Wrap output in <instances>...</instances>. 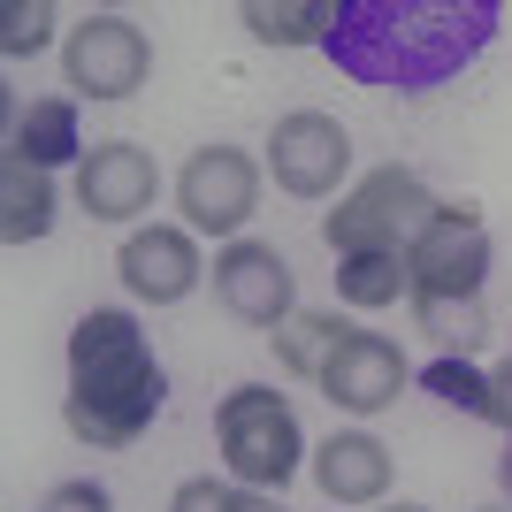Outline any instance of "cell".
Listing matches in <instances>:
<instances>
[{
    "label": "cell",
    "mask_w": 512,
    "mask_h": 512,
    "mask_svg": "<svg viewBox=\"0 0 512 512\" xmlns=\"http://www.w3.org/2000/svg\"><path fill=\"white\" fill-rule=\"evenodd\" d=\"M176 207H184V230L199 237H230L253 222L260 207V161L245 146H199L184 169H176Z\"/></svg>",
    "instance_id": "6"
},
{
    "label": "cell",
    "mask_w": 512,
    "mask_h": 512,
    "mask_svg": "<svg viewBox=\"0 0 512 512\" xmlns=\"http://www.w3.org/2000/svg\"><path fill=\"white\" fill-rule=\"evenodd\" d=\"M497 482H505V497H512V436H505V451H497Z\"/></svg>",
    "instance_id": "26"
},
{
    "label": "cell",
    "mask_w": 512,
    "mask_h": 512,
    "mask_svg": "<svg viewBox=\"0 0 512 512\" xmlns=\"http://www.w3.org/2000/svg\"><path fill=\"white\" fill-rule=\"evenodd\" d=\"M490 383H497V398H505V413H512V352L497 360V375H490Z\"/></svg>",
    "instance_id": "25"
},
{
    "label": "cell",
    "mask_w": 512,
    "mask_h": 512,
    "mask_svg": "<svg viewBox=\"0 0 512 512\" xmlns=\"http://www.w3.org/2000/svg\"><path fill=\"white\" fill-rule=\"evenodd\" d=\"M169 512H230V490H222L214 474H192V482H176Z\"/></svg>",
    "instance_id": "22"
},
{
    "label": "cell",
    "mask_w": 512,
    "mask_h": 512,
    "mask_svg": "<svg viewBox=\"0 0 512 512\" xmlns=\"http://www.w3.org/2000/svg\"><path fill=\"white\" fill-rule=\"evenodd\" d=\"M390 512H428V505H390Z\"/></svg>",
    "instance_id": "27"
},
{
    "label": "cell",
    "mask_w": 512,
    "mask_h": 512,
    "mask_svg": "<svg viewBox=\"0 0 512 512\" xmlns=\"http://www.w3.org/2000/svg\"><path fill=\"white\" fill-rule=\"evenodd\" d=\"M413 321H421L428 337L444 344L451 360H467L474 344L490 337V314H482V299H413Z\"/></svg>",
    "instance_id": "20"
},
{
    "label": "cell",
    "mask_w": 512,
    "mask_h": 512,
    "mask_svg": "<svg viewBox=\"0 0 512 512\" xmlns=\"http://www.w3.org/2000/svg\"><path fill=\"white\" fill-rule=\"evenodd\" d=\"M8 161H31V169L85 161V138H77V100H31V107H16V146H8Z\"/></svg>",
    "instance_id": "14"
},
{
    "label": "cell",
    "mask_w": 512,
    "mask_h": 512,
    "mask_svg": "<svg viewBox=\"0 0 512 512\" xmlns=\"http://www.w3.org/2000/svg\"><path fill=\"white\" fill-rule=\"evenodd\" d=\"M39 512H115V497H107L100 482H62V490H46Z\"/></svg>",
    "instance_id": "23"
},
{
    "label": "cell",
    "mask_w": 512,
    "mask_h": 512,
    "mask_svg": "<svg viewBox=\"0 0 512 512\" xmlns=\"http://www.w3.org/2000/svg\"><path fill=\"white\" fill-rule=\"evenodd\" d=\"M161 406H169V375L153 360L146 329L123 306H92L69 329V398H62L69 436L92 451H130Z\"/></svg>",
    "instance_id": "2"
},
{
    "label": "cell",
    "mask_w": 512,
    "mask_h": 512,
    "mask_svg": "<svg viewBox=\"0 0 512 512\" xmlns=\"http://www.w3.org/2000/svg\"><path fill=\"white\" fill-rule=\"evenodd\" d=\"M497 0H337L321 54L375 92H436L497 39Z\"/></svg>",
    "instance_id": "1"
},
{
    "label": "cell",
    "mask_w": 512,
    "mask_h": 512,
    "mask_svg": "<svg viewBox=\"0 0 512 512\" xmlns=\"http://www.w3.org/2000/svg\"><path fill=\"white\" fill-rule=\"evenodd\" d=\"M237 23L253 31V39H268V46H321L329 39V23H337V0H245L237 8Z\"/></svg>",
    "instance_id": "16"
},
{
    "label": "cell",
    "mask_w": 512,
    "mask_h": 512,
    "mask_svg": "<svg viewBox=\"0 0 512 512\" xmlns=\"http://www.w3.org/2000/svg\"><path fill=\"white\" fill-rule=\"evenodd\" d=\"M337 291L344 306H398L413 299V268L406 253H360V260H337Z\"/></svg>",
    "instance_id": "18"
},
{
    "label": "cell",
    "mask_w": 512,
    "mask_h": 512,
    "mask_svg": "<svg viewBox=\"0 0 512 512\" xmlns=\"http://www.w3.org/2000/svg\"><path fill=\"white\" fill-rule=\"evenodd\" d=\"M352 337L337 314H291L276 329V360L291 367V375H306V383H321V367H329V352Z\"/></svg>",
    "instance_id": "19"
},
{
    "label": "cell",
    "mask_w": 512,
    "mask_h": 512,
    "mask_svg": "<svg viewBox=\"0 0 512 512\" xmlns=\"http://www.w3.org/2000/svg\"><path fill=\"white\" fill-rule=\"evenodd\" d=\"M54 39V8H46V0H8V8H0V54H39V46Z\"/></svg>",
    "instance_id": "21"
},
{
    "label": "cell",
    "mask_w": 512,
    "mask_h": 512,
    "mask_svg": "<svg viewBox=\"0 0 512 512\" xmlns=\"http://www.w3.org/2000/svg\"><path fill=\"white\" fill-rule=\"evenodd\" d=\"M436 207L444 199L428 192L413 169H367L360 184H352V199H337V207L321 214V237H329V253L337 260H360V253H413V237L436 222Z\"/></svg>",
    "instance_id": "3"
},
{
    "label": "cell",
    "mask_w": 512,
    "mask_h": 512,
    "mask_svg": "<svg viewBox=\"0 0 512 512\" xmlns=\"http://www.w3.org/2000/svg\"><path fill=\"white\" fill-rule=\"evenodd\" d=\"M314 482L329 505H383L390 497V451L367 428H337L329 444H314Z\"/></svg>",
    "instance_id": "13"
},
{
    "label": "cell",
    "mask_w": 512,
    "mask_h": 512,
    "mask_svg": "<svg viewBox=\"0 0 512 512\" xmlns=\"http://www.w3.org/2000/svg\"><path fill=\"white\" fill-rule=\"evenodd\" d=\"M54 230V176L31 169V161H8L0 169V237L8 245H31V237Z\"/></svg>",
    "instance_id": "15"
},
{
    "label": "cell",
    "mask_w": 512,
    "mask_h": 512,
    "mask_svg": "<svg viewBox=\"0 0 512 512\" xmlns=\"http://www.w3.org/2000/svg\"><path fill=\"white\" fill-rule=\"evenodd\" d=\"M421 390H428V398H444V406H459V413H474V421H490V428H505V436H512V413H505V398H497V383L482 375V367H467V360H451V352H444V360H436V367L421 375Z\"/></svg>",
    "instance_id": "17"
},
{
    "label": "cell",
    "mask_w": 512,
    "mask_h": 512,
    "mask_svg": "<svg viewBox=\"0 0 512 512\" xmlns=\"http://www.w3.org/2000/svg\"><path fill=\"white\" fill-rule=\"evenodd\" d=\"M214 306H222L230 321H245V329H268V337H276L283 321L299 314L291 260H283L276 245H260V237L222 245V260H214Z\"/></svg>",
    "instance_id": "9"
},
{
    "label": "cell",
    "mask_w": 512,
    "mask_h": 512,
    "mask_svg": "<svg viewBox=\"0 0 512 512\" xmlns=\"http://www.w3.org/2000/svg\"><path fill=\"white\" fill-rule=\"evenodd\" d=\"M230 512H283L268 490H230Z\"/></svg>",
    "instance_id": "24"
},
{
    "label": "cell",
    "mask_w": 512,
    "mask_h": 512,
    "mask_svg": "<svg viewBox=\"0 0 512 512\" xmlns=\"http://www.w3.org/2000/svg\"><path fill=\"white\" fill-rule=\"evenodd\" d=\"M406 268H413V299H482V276H490V230H482L474 199L436 207V222L413 237Z\"/></svg>",
    "instance_id": "7"
},
{
    "label": "cell",
    "mask_w": 512,
    "mask_h": 512,
    "mask_svg": "<svg viewBox=\"0 0 512 512\" xmlns=\"http://www.w3.org/2000/svg\"><path fill=\"white\" fill-rule=\"evenodd\" d=\"M62 77L77 85V100H130L153 77V39L130 16L100 8V16L69 23L62 39Z\"/></svg>",
    "instance_id": "5"
},
{
    "label": "cell",
    "mask_w": 512,
    "mask_h": 512,
    "mask_svg": "<svg viewBox=\"0 0 512 512\" xmlns=\"http://www.w3.org/2000/svg\"><path fill=\"white\" fill-rule=\"evenodd\" d=\"M406 352L390 337H375V329H352V337L329 352V367H321V398L344 413H383L398 390H406Z\"/></svg>",
    "instance_id": "11"
},
{
    "label": "cell",
    "mask_w": 512,
    "mask_h": 512,
    "mask_svg": "<svg viewBox=\"0 0 512 512\" xmlns=\"http://www.w3.org/2000/svg\"><path fill=\"white\" fill-rule=\"evenodd\" d=\"M214 444H222V467L245 482V490H283L299 474V413L283 390H260V383H237L222 406H214Z\"/></svg>",
    "instance_id": "4"
},
{
    "label": "cell",
    "mask_w": 512,
    "mask_h": 512,
    "mask_svg": "<svg viewBox=\"0 0 512 512\" xmlns=\"http://www.w3.org/2000/svg\"><path fill=\"white\" fill-rule=\"evenodd\" d=\"M268 169L291 199H329L352 176V130L337 115H321V107H291L268 130Z\"/></svg>",
    "instance_id": "8"
},
{
    "label": "cell",
    "mask_w": 512,
    "mask_h": 512,
    "mask_svg": "<svg viewBox=\"0 0 512 512\" xmlns=\"http://www.w3.org/2000/svg\"><path fill=\"white\" fill-rule=\"evenodd\" d=\"M199 245L192 230H130L123 237V253H115V276H123L130 299H146V306H176V299H192L199 291Z\"/></svg>",
    "instance_id": "12"
},
{
    "label": "cell",
    "mask_w": 512,
    "mask_h": 512,
    "mask_svg": "<svg viewBox=\"0 0 512 512\" xmlns=\"http://www.w3.org/2000/svg\"><path fill=\"white\" fill-rule=\"evenodd\" d=\"M161 192V169H153L146 146H130V138H107L77 161V207L92 222H138Z\"/></svg>",
    "instance_id": "10"
}]
</instances>
